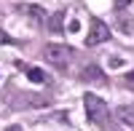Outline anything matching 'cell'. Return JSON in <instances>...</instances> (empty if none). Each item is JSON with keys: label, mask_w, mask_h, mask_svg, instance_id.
<instances>
[{"label": "cell", "mask_w": 134, "mask_h": 131, "mask_svg": "<svg viewBox=\"0 0 134 131\" xmlns=\"http://www.w3.org/2000/svg\"><path fill=\"white\" fill-rule=\"evenodd\" d=\"M83 107H86V118L97 126H102L105 131H113L110 128V107L105 99H99L97 94H86L83 96Z\"/></svg>", "instance_id": "obj_1"}, {"label": "cell", "mask_w": 134, "mask_h": 131, "mask_svg": "<svg viewBox=\"0 0 134 131\" xmlns=\"http://www.w3.org/2000/svg\"><path fill=\"white\" fill-rule=\"evenodd\" d=\"M72 56H75V51L70 46H62V43H48L43 48V59L48 64H54V67H67L72 62Z\"/></svg>", "instance_id": "obj_2"}, {"label": "cell", "mask_w": 134, "mask_h": 131, "mask_svg": "<svg viewBox=\"0 0 134 131\" xmlns=\"http://www.w3.org/2000/svg\"><path fill=\"white\" fill-rule=\"evenodd\" d=\"M110 40V27L102 19H91L88 24V35H86V46H99V43Z\"/></svg>", "instance_id": "obj_3"}, {"label": "cell", "mask_w": 134, "mask_h": 131, "mask_svg": "<svg viewBox=\"0 0 134 131\" xmlns=\"http://www.w3.org/2000/svg\"><path fill=\"white\" fill-rule=\"evenodd\" d=\"M115 115H118V121L121 123H126V126H131L134 128V107H118V110H115Z\"/></svg>", "instance_id": "obj_4"}, {"label": "cell", "mask_w": 134, "mask_h": 131, "mask_svg": "<svg viewBox=\"0 0 134 131\" xmlns=\"http://www.w3.org/2000/svg\"><path fill=\"white\" fill-rule=\"evenodd\" d=\"M24 72H27V78H30L32 83H43V80H46V72H43V70H38V67H30V64H27V67H24Z\"/></svg>", "instance_id": "obj_5"}, {"label": "cell", "mask_w": 134, "mask_h": 131, "mask_svg": "<svg viewBox=\"0 0 134 131\" xmlns=\"http://www.w3.org/2000/svg\"><path fill=\"white\" fill-rule=\"evenodd\" d=\"M19 11H21V14H30L32 19H35V21H38V24H40V21H43V19H46V14H43V11H40V8H35V5H24V8H19Z\"/></svg>", "instance_id": "obj_6"}, {"label": "cell", "mask_w": 134, "mask_h": 131, "mask_svg": "<svg viewBox=\"0 0 134 131\" xmlns=\"http://www.w3.org/2000/svg\"><path fill=\"white\" fill-rule=\"evenodd\" d=\"M81 78H83V80H105V75L99 72L97 67H88V70H83V72H81Z\"/></svg>", "instance_id": "obj_7"}, {"label": "cell", "mask_w": 134, "mask_h": 131, "mask_svg": "<svg viewBox=\"0 0 134 131\" xmlns=\"http://www.w3.org/2000/svg\"><path fill=\"white\" fill-rule=\"evenodd\" d=\"M59 21H62V14H57V16H54V19H51V24H48V27H51L54 32H59V29H62V24H59Z\"/></svg>", "instance_id": "obj_8"}, {"label": "cell", "mask_w": 134, "mask_h": 131, "mask_svg": "<svg viewBox=\"0 0 134 131\" xmlns=\"http://www.w3.org/2000/svg\"><path fill=\"white\" fill-rule=\"evenodd\" d=\"M3 43H11V38L5 35V32H3V29H0V46H3Z\"/></svg>", "instance_id": "obj_9"}, {"label": "cell", "mask_w": 134, "mask_h": 131, "mask_svg": "<svg viewBox=\"0 0 134 131\" xmlns=\"http://www.w3.org/2000/svg\"><path fill=\"white\" fill-rule=\"evenodd\" d=\"M129 3H131V0H115V8H126Z\"/></svg>", "instance_id": "obj_10"}, {"label": "cell", "mask_w": 134, "mask_h": 131, "mask_svg": "<svg viewBox=\"0 0 134 131\" xmlns=\"http://www.w3.org/2000/svg\"><path fill=\"white\" fill-rule=\"evenodd\" d=\"M8 131H21V128H19V126H11V128H8Z\"/></svg>", "instance_id": "obj_11"}, {"label": "cell", "mask_w": 134, "mask_h": 131, "mask_svg": "<svg viewBox=\"0 0 134 131\" xmlns=\"http://www.w3.org/2000/svg\"><path fill=\"white\" fill-rule=\"evenodd\" d=\"M129 80H134V70H131V72H129Z\"/></svg>", "instance_id": "obj_12"}]
</instances>
